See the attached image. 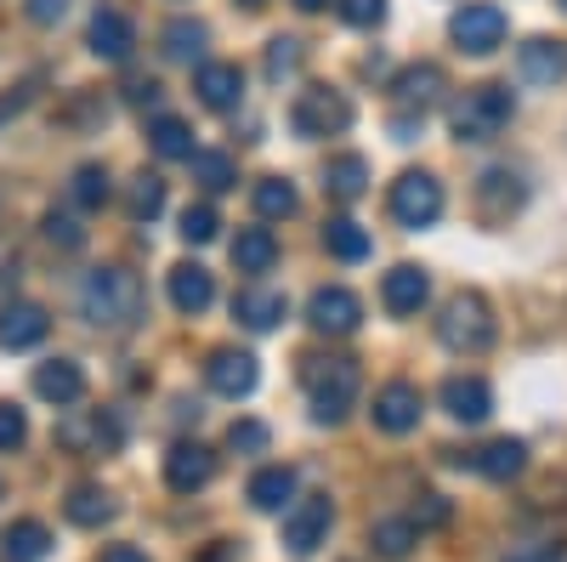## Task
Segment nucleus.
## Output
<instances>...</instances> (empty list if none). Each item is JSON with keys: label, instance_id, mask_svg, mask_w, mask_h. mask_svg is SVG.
Returning <instances> with one entry per match:
<instances>
[{"label": "nucleus", "instance_id": "nucleus-1", "mask_svg": "<svg viewBox=\"0 0 567 562\" xmlns=\"http://www.w3.org/2000/svg\"><path fill=\"white\" fill-rule=\"evenodd\" d=\"M142 313H148V290H142V278L120 262L109 267H91L80 278V318L91 324V330H109V336H125L142 324Z\"/></svg>", "mask_w": 567, "mask_h": 562}, {"label": "nucleus", "instance_id": "nucleus-2", "mask_svg": "<svg viewBox=\"0 0 567 562\" xmlns=\"http://www.w3.org/2000/svg\"><path fill=\"white\" fill-rule=\"evenodd\" d=\"M301 381H307V403H312L318 427H341V420L352 415V403H358L363 375H358L352 358H307Z\"/></svg>", "mask_w": 567, "mask_h": 562}, {"label": "nucleus", "instance_id": "nucleus-3", "mask_svg": "<svg viewBox=\"0 0 567 562\" xmlns=\"http://www.w3.org/2000/svg\"><path fill=\"white\" fill-rule=\"evenodd\" d=\"M494 336H499V324H494L488 296H477V290H460V296H449V302H443L437 341H443L449 352L477 358V352H488V347H494Z\"/></svg>", "mask_w": 567, "mask_h": 562}, {"label": "nucleus", "instance_id": "nucleus-4", "mask_svg": "<svg viewBox=\"0 0 567 562\" xmlns=\"http://www.w3.org/2000/svg\"><path fill=\"white\" fill-rule=\"evenodd\" d=\"M511 114H516L511 85H471L449 109V131L460 136V143H494V136L511 125Z\"/></svg>", "mask_w": 567, "mask_h": 562}, {"label": "nucleus", "instance_id": "nucleus-5", "mask_svg": "<svg viewBox=\"0 0 567 562\" xmlns=\"http://www.w3.org/2000/svg\"><path fill=\"white\" fill-rule=\"evenodd\" d=\"M290 125H296V136H307V143H318V136H341V131L352 125L347 91H336V85H307V91H296Z\"/></svg>", "mask_w": 567, "mask_h": 562}, {"label": "nucleus", "instance_id": "nucleus-6", "mask_svg": "<svg viewBox=\"0 0 567 562\" xmlns=\"http://www.w3.org/2000/svg\"><path fill=\"white\" fill-rule=\"evenodd\" d=\"M443 182L432 176V171H403L398 182H392V194H386V211H392V222L398 227H409V233H420V227H432L437 216H443Z\"/></svg>", "mask_w": 567, "mask_h": 562}, {"label": "nucleus", "instance_id": "nucleus-7", "mask_svg": "<svg viewBox=\"0 0 567 562\" xmlns=\"http://www.w3.org/2000/svg\"><path fill=\"white\" fill-rule=\"evenodd\" d=\"M505 34H511V23H505V12L494 7V0H471V7H460L449 18V40L465 58H494L505 45Z\"/></svg>", "mask_w": 567, "mask_h": 562}, {"label": "nucleus", "instance_id": "nucleus-8", "mask_svg": "<svg viewBox=\"0 0 567 562\" xmlns=\"http://www.w3.org/2000/svg\"><path fill=\"white\" fill-rule=\"evenodd\" d=\"M58 443L69 454H114L125 443V427L114 409H74L69 420H58Z\"/></svg>", "mask_w": 567, "mask_h": 562}, {"label": "nucleus", "instance_id": "nucleus-9", "mask_svg": "<svg viewBox=\"0 0 567 562\" xmlns=\"http://www.w3.org/2000/svg\"><path fill=\"white\" fill-rule=\"evenodd\" d=\"M329 529H336V505H329V494H307L296 500L290 511H284V551H296V556H312Z\"/></svg>", "mask_w": 567, "mask_h": 562}, {"label": "nucleus", "instance_id": "nucleus-10", "mask_svg": "<svg viewBox=\"0 0 567 562\" xmlns=\"http://www.w3.org/2000/svg\"><path fill=\"white\" fill-rule=\"evenodd\" d=\"M205 381H210V392L216 398H250L256 392V381H261V364H256V352H245V347H216L210 358H205Z\"/></svg>", "mask_w": 567, "mask_h": 562}, {"label": "nucleus", "instance_id": "nucleus-11", "mask_svg": "<svg viewBox=\"0 0 567 562\" xmlns=\"http://www.w3.org/2000/svg\"><path fill=\"white\" fill-rule=\"evenodd\" d=\"M307 324L318 336H352L363 324V302L347 290V285H318L307 296Z\"/></svg>", "mask_w": 567, "mask_h": 562}, {"label": "nucleus", "instance_id": "nucleus-12", "mask_svg": "<svg viewBox=\"0 0 567 562\" xmlns=\"http://www.w3.org/2000/svg\"><path fill=\"white\" fill-rule=\"evenodd\" d=\"M210 478H216V449H210V443H199V438L171 443V454H165V483H171L176 494H199V489H210Z\"/></svg>", "mask_w": 567, "mask_h": 562}, {"label": "nucleus", "instance_id": "nucleus-13", "mask_svg": "<svg viewBox=\"0 0 567 562\" xmlns=\"http://www.w3.org/2000/svg\"><path fill=\"white\" fill-rule=\"evenodd\" d=\"M420 409H425V398H420V387L414 381H386L381 392H374V427H381L386 438H409L414 427H420Z\"/></svg>", "mask_w": 567, "mask_h": 562}, {"label": "nucleus", "instance_id": "nucleus-14", "mask_svg": "<svg viewBox=\"0 0 567 562\" xmlns=\"http://www.w3.org/2000/svg\"><path fill=\"white\" fill-rule=\"evenodd\" d=\"M425 302H432V273L414 267V262H398L386 278H381V307L392 318H414Z\"/></svg>", "mask_w": 567, "mask_h": 562}, {"label": "nucleus", "instance_id": "nucleus-15", "mask_svg": "<svg viewBox=\"0 0 567 562\" xmlns=\"http://www.w3.org/2000/svg\"><path fill=\"white\" fill-rule=\"evenodd\" d=\"M443 409L460 420V427H483V420L494 415V387L483 381V375H449L443 381Z\"/></svg>", "mask_w": 567, "mask_h": 562}, {"label": "nucleus", "instance_id": "nucleus-16", "mask_svg": "<svg viewBox=\"0 0 567 562\" xmlns=\"http://www.w3.org/2000/svg\"><path fill=\"white\" fill-rule=\"evenodd\" d=\"M194 91H199V103L210 114H233V109L245 103V69L239 63H199Z\"/></svg>", "mask_w": 567, "mask_h": 562}, {"label": "nucleus", "instance_id": "nucleus-17", "mask_svg": "<svg viewBox=\"0 0 567 562\" xmlns=\"http://www.w3.org/2000/svg\"><path fill=\"white\" fill-rule=\"evenodd\" d=\"M516 74H523L528 85H556L567 80V45L550 40V34H534L516 45Z\"/></svg>", "mask_w": 567, "mask_h": 562}, {"label": "nucleus", "instance_id": "nucleus-18", "mask_svg": "<svg viewBox=\"0 0 567 562\" xmlns=\"http://www.w3.org/2000/svg\"><path fill=\"white\" fill-rule=\"evenodd\" d=\"M85 45H91V58H103V63H125V58H131V45H136V29H131L125 12L97 7V12H91V34H85Z\"/></svg>", "mask_w": 567, "mask_h": 562}, {"label": "nucleus", "instance_id": "nucleus-19", "mask_svg": "<svg viewBox=\"0 0 567 562\" xmlns=\"http://www.w3.org/2000/svg\"><path fill=\"white\" fill-rule=\"evenodd\" d=\"M165 290H171V307H176V313L199 318V313L216 302V278H210V267H199V262H176L171 278H165Z\"/></svg>", "mask_w": 567, "mask_h": 562}, {"label": "nucleus", "instance_id": "nucleus-20", "mask_svg": "<svg viewBox=\"0 0 567 562\" xmlns=\"http://www.w3.org/2000/svg\"><path fill=\"white\" fill-rule=\"evenodd\" d=\"M45 330H52V318H45L40 302H12V307H0V347H7V352L40 347Z\"/></svg>", "mask_w": 567, "mask_h": 562}, {"label": "nucleus", "instance_id": "nucleus-21", "mask_svg": "<svg viewBox=\"0 0 567 562\" xmlns=\"http://www.w3.org/2000/svg\"><path fill=\"white\" fill-rule=\"evenodd\" d=\"M233 318H239L245 330L267 336V330H278V324L290 318V302H284V290H267V285H245L239 296H233Z\"/></svg>", "mask_w": 567, "mask_h": 562}, {"label": "nucleus", "instance_id": "nucleus-22", "mask_svg": "<svg viewBox=\"0 0 567 562\" xmlns=\"http://www.w3.org/2000/svg\"><path fill=\"white\" fill-rule=\"evenodd\" d=\"M34 398L58 403V409L80 403V398H85V369H80L74 358H45V364L34 369Z\"/></svg>", "mask_w": 567, "mask_h": 562}, {"label": "nucleus", "instance_id": "nucleus-23", "mask_svg": "<svg viewBox=\"0 0 567 562\" xmlns=\"http://www.w3.org/2000/svg\"><path fill=\"white\" fill-rule=\"evenodd\" d=\"M392 91H398V103L403 109H432L443 91H449V74H443V63H409L398 80H392Z\"/></svg>", "mask_w": 567, "mask_h": 562}, {"label": "nucleus", "instance_id": "nucleus-24", "mask_svg": "<svg viewBox=\"0 0 567 562\" xmlns=\"http://www.w3.org/2000/svg\"><path fill=\"white\" fill-rule=\"evenodd\" d=\"M523 466H528V443L523 438H494V443H483L477 454H471V472H483L488 483L523 478Z\"/></svg>", "mask_w": 567, "mask_h": 562}, {"label": "nucleus", "instance_id": "nucleus-25", "mask_svg": "<svg viewBox=\"0 0 567 562\" xmlns=\"http://www.w3.org/2000/svg\"><path fill=\"white\" fill-rule=\"evenodd\" d=\"M0 556H7V562H45V556H52V529H45L40 518L7 523V534H0Z\"/></svg>", "mask_w": 567, "mask_h": 562}, {"label": "nucleus", "instance_id": "nucleus-26", "mask_svg": "<svg viewBox=\"0 0 567 562\" xmlns=\"http://www.w3.org/2000/svg\"><path fill=\"white\" fill-rule=\"evenodd\" d=\"M477 200H483V216L488 222H499V216H511L516 205H523L528 200V187H523V176H516V171H483V182H477Z\"/></svg>", "mask_w": 567, "mask_h": 562}, {"label": "nucleus", "instance_id": "nucleus-27", "mask_svg": "<svg viewBox=\"0 0 567 562\" xmlns=\"http://www.w3.org/2000/svg\"><path fill=\"white\" fill-rule=\"evenodd\" d=\"M63 511H69V523L74 529H103V523H114V494L109 489H97V483H80V489H69V500H63Z\"/></svg>", "mask_w": 567, "mask_h": 562}, {"label": "nucleus", "instance_id": "nucleus-28", "mask_svg": "<svg viewBox=\"0 0 567 562\" xmlns=\"http://www.w3.org/2000/svg\"><path fill=\"white\" fill-rule=\"evenodd\" d=\"M250 505L256 511H290L296 505V472L290 466H261L250 478Z\"/></svg>", "mask_w": 567, "mask_h": 562}, {"label": "nucleus", "instance_id": "nucleus-29", "mask_svg": "<svg viewBox=\"0 0 567 562\" xmlns=\"http://www.w3.org/2000/svg\"><path fill=\"white\" fill-rule=\"evenodd\" d=\"M278 262V239H272V227H239V239H233V267L239 273H272Z\"/></svg>", "mask_w": 567, "mask_h": 562}, {"label": "nucleus", "instance_id": "nucleus-30", "mask_svg": "<svg viewBox=\"0 0 567 562\" xmlns=\"http://www.w3.org/2000/svg\"><path fill=\"white\" fill-rule=\"evenodd\" d=\"M148 149H154L159 160H194V154H199V149H194V125L176 120V114H154V120H148Z\"/></svg>", "mask_w": 567, "mask_h": 562}, {"label": "nucleus", "instance_id": "nucleus-31", "mask_svg": "<svg viewBox=\"0 0 567 562\" xmlns=\"http://www.w3.org/2000/svg\"><path fill=\"white\" fill-rule=\"evenodd\" d=\"M323 194H336V200H363L369 194V160L363 154H336L323 171Z\"/></svg>", "mask_w": 567, "mask_h": 562}, {"label": "nucleus", "instance_id": "nucleus-32", "mask_svg": "<svg viewBox=\"0 0 567 562\" xmlns=\"http://www.w3.org/2000/svg\"><path fill=\"white\" fill-rule=\"evenodd\" d=\"M250 205H256L261 222H284V216L301 211V194H296V182H284V176H261L250 187Z\"/></svg>", "mask_w": 567, "mask_h": 562}, {"label": "nucleus", "instance_id": "nucleus-33", "mask_svg": "<svg viewBox=\"0 0 567 562\" xmlns=\"http://www.w3.org/2000/svg\"><path fill=\"white\" fill-rule=\"evenodd\" d=\"M369 545H374V556L403 562V556L420 545V523H414V518H381V523L369 529Z\"/></svg>", "mask_w": 567, "mask_h": 562}, {"label": "nucleus", "instance_id": "nucleus-34", "mask_svg": "<svg viewBox=\"0 0 567 562\" xmlns=\"http://www.w3.org/2000/svg\"><path fill=\"white\" fill-rule=\"evenodd\" d=\"M165 58L171 63H194V58H205V40H210V29L199 23V18H176V23H165Z\"/></svg>", "mask_w": 567, "mask_h": 562}, {"label": "nucleus", "instance_id": "nucleus-35", "mask_svg": "<svg viewBox=\"0 0 567 562\" xmlns=\"http://www.w3.org/2000/svg\"><path fill=\"white\" fill-rule=\"evenodd\" d=\"M323 251L336 256V262H363L369 256V233L352 216H329L323 222Z\"/></svg>", "mask_w": 567, "mask_h": 562}, {"label": "nucleus", "instance_id": "nucleus-36", "mask_svg": "<svg viewBox=\"0 0 567 562\" xmlns=\"http://www.w3.org/2000/svg\"><path fill=\"white\" fill-rule=\"evenodd\" d=\"M187 165H194V182L205 187V194H227V187L239 182V171H233V160H227L221 149H199Z\"/></svg>", "mask_w": 567, "mask_h": 562}, {"label": "nucleus", "instance_id": "nucleus-37", "mask_svg": "<svg viewBox=\"0 0 567 562\" xmlns=\"http://www.w3.org/2000/svg\"><path fill=\"white\" fill-rule=\"evenodd\" d=\"M109 194H114V182H109V171H103V165H80V171H74V182H69V200H74L80 211H103V205H109Z\"/></svg>", "mask_w": 567, "mask_h": 562}, {"label": "nucleus", "instance_id": "nucleus-38", "mask_svg": "<svg viewBox=\"0 0 567 562\" xmlns=\"http://www.w3.org/2000/svg\"><path fill=\"white\" fill-rule=\"evenodd\" d=\"M125 211H131V222H154V216L165 211V182H159L154 171H142V176H131V194H125Z\"/></svg>", "mask_w": 567, "mask_h": 562}, {"label": "nucleus", "instance_id": "nucleus-39", "mask_svg": "<svg viewBox=\"0 0 567 562\" xmlns=\"http://www.w3.org/2000/svg\"><path fill=\"white\" fill-rule=\"evenodd\" d=\"M301 63H307V45H301L296 34H278V40H267V63H261V69H267V80H272V85H278V80H290Z\"/></svg>", "mask_w": 567, "mask_h": 562}, {"label": "nucleus", "instance_id": "nucleus-40", "mask_svg": "<svg viewBox=\"0 0 567 562\" xmlns=\"http://www.w3.org/2000/svg\"><path fill=\"white\" fill-rule=\"evenodd\" d=\"M216 227H221L216 205H187L176 233H182V245H210V239H216Z\"/></svg>", "mask_w": 567, "mask_h": 562}, {"label": "nucleus", "instance_id": "nucleus-41", "mask_svg": "<svg viewBox=\"0 0 567 562\" xmlns=\"http://www.w3.org/2000/svg\"><path fill=\"white\" fill-rule=\"evenodd\" d=\"M227 443L239 449V454H261V449L272 443V432H267V420H233V427H227Z\"/></svg>", "mask_w": 567, "mask_h": 562}, {"label": "nucleus", "instance_id": "nucleus-42", "mask_svg": "<svg viewBox=\"0 0 567 562\" xmlns=\"http://www.w3.org/2000/svg\"><path fill=\"white\" fill-rule=\"evenodd\" d=\"M23 438H29V415L18 403H0V454L23 449Z\"/></svg>", "mask_w": 567, "mask_h": 562}, {"label": "nucleus", "instance_id": "nucleus-43", "mask_svg": "<svg viewBox=\"0 0 567 562\" xmlns=\"http://www.w3.org/2000/svg\"><path fill=\"white\" fill-rule=\"evenodd\" d=\"M341 18L352 29H381L386 23V0H341Z\"/></svg>", "mask_w": 567, "mask_h": 562}, {"label": "nucleus", "instance_id": "nucleus-44", "mask_svg": "<svg viewBox=\"0 0 567 562\" xmlns=\"http://www.w3.org/2000/svg\"><path fill=\"white\" fill-rule=\"evenodd\" d=\"M45 239H52V245H63V251H80V245H85V227H80L74 216L52 211V216H45Z\"/></svg>", "mask_w": 567, "mask_h": 562}, {"label": "nucleus", "instance_id": "nucleus-45", "mask_svg": "<svg viewBox=\"0 0 567 562\" xmlns=\"http://www.w3.org/2000/svg\"><path fill=\"white\" fill-rule=\"evenodd\" d=\"M449 511H454V505H449L443 494H425V500L409 511V518H414V523H420V534H425V529H443V523H449Z\"/></svg>", "mask_w": 567, "mask_h": 562}, {"label": "nucleus", "instance_id": "nucleus-46", "mask_svg": "<svg viewBox=\"0 0 567 562\" xmlns=\"http://www.w3.org/2000/svg\"><path fill=\"white\" fill-rule=\"evenodd\" d=\"M23 12H29V23H40V29H52V23H63V12H69V0H23Z\"/></svg>", "mask_w": 567, "mask_h": 562}, {"label": "nucleus", "instance_id": "nucleus-47", "mask_svg": "<svg viewBox=\"0 0 567 562\" xmlns=\"http://www.w3.org/2000/svg\"><path fill=\"white\" fill-rule=\"evenodd\" d=\"M34 85H40V74H29L18 91H12V98H0V125H7V120H18L23 109H29V98H34Z\"/></svg>", "mask_w": 567, "mask_h": 562}, {"label": "nucleus", "instance_id": "nucleus-48", "mask_svg": "<svg viewBox=\"0 0 567 562\" xmlns=\"http://www.w3.org/2000/svg\"><path fill=\"white\" fill-rule=\"evenodd\" d=\"M159 98H165L159 80H131V85H125V103H131V109H154Z\"/></svg>", "mask_w": 567, "mask_h": 562}, {"label": "nucleus", "instance_id": "nucleus-49", "mask_svg": "<svg viewBox=\"0 0 567 562\" xmlns=\"http://www.w3.org/2000/svg\"><path fill=\"white\" fill-rule=\"evenodd\" d=\"M505 562H567L561 545H523V551H511Z\"/></svg>", "mask_w": 567, "mask_h": 562}, {"label": "nucleus", "instance_id": "nucleus-50", "mask_svg": "<svg viewBox=\"0 0 567 562\" xmlns=\"http://www.w3.org/2000/svg\"><path fill=\"white\" fill-rule=\"evenodd\" d=\"M103 562H148V556H142L136 545H109V551H103Z\"/></svg>", "mask_w": 567, "mask_h": 562}, {"label": "nucleus", "instance_id": "nucleus-51", "mask_svg": "<svg viewBox=\"0 0 567 562\" xmlns=\"http://www.w3.org/2000/svg\"><path fill=\"white\" fill-rule=\"evenodd\" d=\"M296 7H301V12H323V7H329V0H296Z\"/></svg>", "mask_w": 567, "mask_h": 562}, {"label": "nucleus", "instance_id": "nucleus-52", "mask_svg": "<svg viewBox=\"0 0 567 562\" xmlns=\"http://www.w3.org/2000/svg\"><path fill=\"white\" fill-rule=\"evenodd\" d=\"M199 562H227V551H221V545H216V551H205V556H199Z\"/></svg>", "mask_w": 567, "mask_h": 562}, {"label": "nucleus", "instance_id": "nucleus-53", "mask_svg": "<svg viewBox=\"0 0 567 562\" xmlns=\"http://www.w3.org/2000/svg\"><path fill=\"white\" fill-rule=\"evenodd\" d=\"M239 7H267V0H239Z\"/></svg>", "mask_w": 567, "mask_h": 562}, {"label": "nucleus", "instance_id": "nucleus-54", "mask_svg": "<svg viewBox=\"0 0 567 562\" xmlns=\"http://www.w3.org/2000/svg\"><path fill=\"white\" fill-rule=\"evenodd\" d=\"M556 7H561V12H567V0H556Z\"/></svg>", "mask_w": 567, "mask_h": 562}]
</instances>
